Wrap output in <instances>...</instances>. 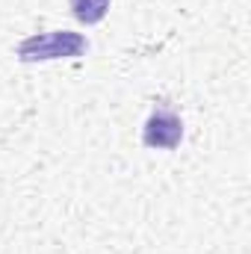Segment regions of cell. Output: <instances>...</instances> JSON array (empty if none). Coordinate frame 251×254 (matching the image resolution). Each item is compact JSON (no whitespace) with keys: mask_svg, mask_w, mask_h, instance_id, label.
<instances>
[{"mask_svg":"<svg viewBox=\"0 0 251 254\" xmlns=\"http://www.w3.org/2000/svg\"><path fill=\"white\" fill-rule=\"evenodd\" d=\"M110 3H113V0H68L71 15H74L80 24H86V27L101 24V21L107 18V12H110Z\"/></svg>","mask_w":251,"mask_h":254,"instance_id":"3","label":"cell"},{"mask_svg":"<svg viewBox=\"0 0 251 254\" xmlns=\"http://www.w3.org/2000/svg\"><path fill=\"white\" fill-rule=\"evenodd\" d=\"M89 51V39L83 33L71 30H51V33H36L27 36L18 45V60L21 63H51V60H74Z\"/></svg>","mask_w":251,"mask_h":254,"instance_id":"1","label":"cell"},{"mask_svg":"<svg viewBox=\"0 0 251 254\" xmlns=\"http://www.w3.org/2000/svg\"><path fill=\"white\" fill-rule=\"evenodd\" d=\"M184 139V119L169 110V107H157L148 122L142 127V142L145 148H157V151H175Z\"/></svg>","mask_w":251,"mask_h":254,"instance_id":"2","label":"cell"}]
</instances>
